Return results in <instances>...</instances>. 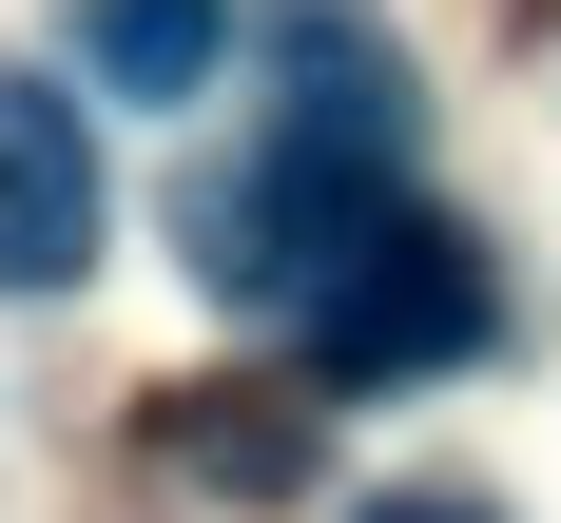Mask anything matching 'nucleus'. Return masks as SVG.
Masks as SVG:
<instances>
[{
	"label": "nucleus",
	"mask_w": 561,
	"mask_h": 523,
	"mask_svg": "<svg viewBox=\"0 0 561 523\" xmlns=\"http://www.w3.org/2000/svg\"><path fill=\"white\" fill-rule=\"evenodd\" d=\"M78 58H98V98H214V58H232V0H78Z\"/></svg>",
	"instance_id": "obj_4"
},
{
	"label": "nucleus",
	"mask_w": 561,
	"mask_h": 523,
	"mask_svg": "<svg viewBox=\"0 0 561 523\" xmlns=\"http://www.w3.org/2000/svg\"><path fill=\"white\" fill-rule=\"evenodd\" d=\"M98 272V136L58 78L0 58V291H78Z\"/></svg>",
	"instance_id": "obj_3"
},
{
	"label": "nucleus",
	"mask_w": 561,
	"mask_h": 523,
	"mask_svg": "<svg viewBox=\"0 0 561 523\" xmlns=\"http://www.w3.org/2000/svg\"><path fill=\"white\" fill-rule=\"evenodd\" d=\"M348 523H504V504H465V485H388V504H348Z\"/></svg>",
	"instance_id": "obj_5"
},
{
	"label": "nucleus",
	"mask_w": 561,
	"mask_h": 523,
	"mask_svg": "<svg viewBox=\"0 0 561 523\" xmlns=\"http://www.w3.org/2000/svg\"><path fill=\"white\" fill-rule=\"evenodd\" d=\"M368 214H407V58L368 0H272V136L232 174H194L174 232L232 310H310V272Z\"/></svg>",
	"instance_id": "obj_1"
},
{
	"label": "nucleus",
	"mask_w": 561,
	"mask_h": 523,
	"mask_svg": "<svg viewBox=\"0 0 561 523\" xmlns=\"http://www.w3.org/2000/svg\"><path fill=\"white\" fill-rule=\"evenodd\" d=\"M290 330H310V368H330V388H407V368H465V349H484V252H465L426 194H407V214H368L330 272H310V310H290Z\"/></svg>",
	"instance_id": "obj_2"
}]
</instances>
